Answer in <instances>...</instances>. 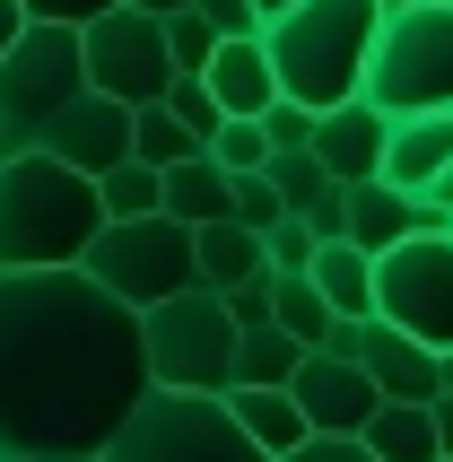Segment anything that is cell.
<instances>
[{"instance_id": "28", "label": "cell", "mask_w": 453, "mask_h": 462, "mask_svg": "<svg viewBox=\"0 0 453 462\" xmlns=\"http://www.w3.org/2000/svg\"><path fill=\"white\" fill-rule=\"evenodd\" d=\"M209 157H218L226 175H262V166H271V140H262V123H253V114H226L218 140H209Z\"/></svg>"}, {"instance_id": "31", "label": "cell", "mask_w": 453, "mask_h": 462, "mask_svg": "<svg viewBox=\"0 0 453 462\" xmlns=\"http://www.w3.org/2000/svg\"><path fill=\"white\" fill-rule=\"evenodd\" d=\"M314 245H323V236L305 227V218H279V227L262 236V254H271V271H314Z\"/></svg>"}, {"instance_id": "8", "label": "cell", "mask_w": 453, "mask_h": 462, "mask_svg": "<svg viewBox=\"0 0 453 462\" xmlns=\"http://www.w3.org/2000/svg\"><path fill=\"white\" fill-rule=\"evenodd\" d=\"M140 349H149V384L157 393H226L236 323H226L218 288H183V297L149 306L140 314Z\"/></svg>"}, {"instance_id": "10", "label": "cell", "mask_w": 453, "mask_h": 462, "mask_svg": "<svg viewBox=\"0 0 453 462\" xmlns=\"http://www.w3.org/2000/svg\"><path fill=\"white\" fill-rule=\"evenodd\" d=\"M79 52H88V88L114 105H166L175 88V52H166V18H140V9H105L97 26H79Z\"/></svg>"}, {"instance_id": "19", "label": "cell", "mask_w": 453, "mask_h": 462, "mask_svg": "<svg viewBox=\"0 0 453 462\" xmlns=\"http://www.w3.org/2000/svg\"><path fill=\"white\" fill-rule=\"evenodd\" d=\"M305 280L323 288V306L340 314V323H375V254H357L349 236L314 245V271H305Z\"/></svg>"}, {"instance_id": "24", "label": "cell", "mask_w": 453, "mask_h": 462, "mask_svg": "<svg viewBox=\"0 0 453 462\" xmlns=\"http://www.w3.org/2000/svg\"><path fill=\"white\" fill-rule=\"evenodd\" d=\"M297 358H305V349L279 332V323H253V332H236V366H226V384H288Z\"/></svg>"}, {"instance_id": "37", "label": "cell", "mask_w": 453, "mask_h": 462, "mask_svg": "<svg viewBox=\"0 0 453 462\" xmlns=\"http://www.w3.org/2000/svg\"><path fill=\"white\" fill-rule=\"evenodd\" d=\"M201 18L218 26V35H262V18H253V0H201Z\"/></svg>"}, {"instance_id": "33", "label": "cell", "mask_w": 453, "mask_h": 462, "mask_svg": "<svg viewBox=\"0 0 453 462\" xmlns=\"http://www.w3.org/2000/svg\"><path fill=\"white\" fill-rule=\"evenodd\" d=\"M105 9H123V0H18V18L35 26H97Z\"/></svg>"}, {"instance_id": "9", "label": "cell", "mask_w": 453, "mask_h": 462, "mask_svg": "<svg viewBox=\"0 0 453 462\" xmlns=\"http://www.w3.org/2000/svg\"><path fill=\"white\" fill-rule=\"evenodd\" d=\"M375 323L428 340L436 358L453 349V227H419L375 254Z\"/></svg>"}, {"instance_id": "4", "label": "cell", "mask_w": 453, "mask_h": 462, "mask_svg": "<svg viewBox=\"0 0 453 462\" xmlns=\"http://www.w3.org/2000/svg\"><path fill=\"white\" fill-rule=\"evenodd\" d=\"M357 97L375 105L384 123H402V114H453V0H402V9H384Z\"/></svg>"}, {"instance_id": "36", "label": "cell", "mask_w": 453, "mask_h": 462, "mask_svg": "<svg viewBox=\"0 0 453 462\" xmlns=\"http://www.w3.org/2000/svg\"><path fill=\"white\" fill-rule=\"evenodd\" d=\"M279 462H375V454H366L357 437H305L297 454H279Z\"/></svg>"}, {"instance_id": "29", "label": "cell", "mask_w": 453, "mask_h": 462, "mask_svg": "<svg viewBox=\"0 0 453 462\" xmlns=\"http://www.w3.org/2000/svg\"><path fill=\"white\" fill-rule=\"evenodd\" d=\"M166 52H175V79H201L209 52H218V26H209L201 9H175V18H166Z\"/></svg>"}, {"instance_id": "13", "label": "cell", "mask_w": 453, "mask_h": 462, "mask_svg": "<svg viewBox=\"0 0 453 462\" xmlns=\"http://www.w3.org/2000/svg\"><path fill=\"white\" fill-rule=\"evenodd\" d=\"M349 358L375 375L384 402H436V393H445V375H436V349H428V340H410V332H393V323H357Z\"/></svg>"}, {"instance_id": "22", "label": "cell", "mask_w": 453, "mask_h": 462, "mask_svg": "<svg viewBox=\"0 0 453 462\" xmlns=\"http://www.w3.org/2000/svg\"><path fill=\"white\" fill-rule=\"evenodd\" d=\"M357 445L375 462H445L436 454V411L428 402H384V411L357 428Z\"/></svg>"}, {"instance_id": "2", "label": "cell", "mask_w": 453, "mask_h": 462, "mask_svg": "<svg viewBox=\"0 0 453 462\" xmlns=\"http://www.w3.org/2000/svg\"><path fill=\"white\" fill-rule=\"evenodd\" d=\"M97 236H105L97 175H79L44 149L0 157V271H79Z\"/></svg>"}, {"instance_id": "40", "label": "cell", "mask_w": 453, "mask_h": 462, "mask_svg": "<svg viewBox=\"0 0 453 462\" xmlns=\"http://www.w3.org/2000/svg\"><path fill=\"white\" fill-rule=\"evenodd\" d=\"M140 18H175V9H201V0H131Z\"/></svg>"}, {"instance_id": "35", "label": "cell", "mask_w": 453, "mask_h": 462, "mask_svg": "<svg viewBox=\"0 0 453 462\" xmlns=\"http://www.w3.org/2000/svg\"><path fill=\"white\" fill-rule=\"evenodd\" d=\"M218 306H226V323H236V332H253V323H271V271H262V280H245V288H226Z\"/></svg>"}, {"instance_id": "43", "label": "cell", "mask_w": 453, "mask_h": 462, "mask_svg": "<svg viewBox=\"0 0 453 462\" xmlns=\"http://www.w3.org/2000/svg\"><path fill=\"white\" fill-rule=\"evenodd\" d=\"M436 375H445V393H453V349H445V358H436Z\"/></svg>"}, {"instance_id": "34", "label": "cell", "mask_w": 453, "mask_h": 462, "mask_svg": "<svg viewBox=\"0 0 453 462\" xmlns=\"http://www.w3.org/2000/svg\"><path fill=\"white\" fill-rule=\"evenodd\" d=\"M253 123H262V140H271V149H305V140H314V114H305V105H288V97H279L271 114H253Z\"/></svg>"}, {"instance_id": "41", "label": "cell", "mask_w": 453, "mask_h": 462, "mask_svg": "<svg viewBox=\"0 0 453 462\" xmlns=\"http://www.w3.org/2000/svg\"><path fill=\"white\" fill-rule=\"evenodd\" d=\"M18 26H26V18H18V0H0V52H9V35H18Z\"/></svg>"}, {"instance_id": "32", "label": "cell", "mask_w": 453, "mask_h": 462, "mask_svg": "<svg viewBox=\"0 0 453 462\" xmlns=\"http://www.w3.org/2000/svg\"><path fill=\"white\" fill-rule=\"evenodd\" d=\"M236 218H245L253 236H271L279 218H288V209H279V183L271 175H236Z\"/></svg>"}, {"instance_id": "15", "label": "cell", "mask_w": 453, "mask_h": 462, "mask_svg": "<svg viewBox=\"0 0 453 462\" xmlns=\"http://www.w3.org/2000/svg\"><path fill=\"white\" fill-rule=\"evenodd\" d=\"M445 166H453V114H402V123L384 131V183L393 192L419 201Z\"/></svg>"}, {"instance_id": "14", "label": "cell", "mask_w": 453, "mask_h": 462, "mask_svg": "<svg viewBox=\"0 0 453 462\" xmlns=\"http://www.w3.org/2000/svg\"><path fill=\"white\" fill-rule=\"evenodd\" d=\"M384 114L366 97H349V105H331V114H314V140H305V149L323 157V175L331 183H375L384 175Z\"/></svg>"}, {"instance_id": "30", "label": "cell", "mask_w": 453, "mask_h": 462, "mask_svg": "<svg viewBox=\"0 0 453 462\" xmlns=\"http://www.w3.org/2000/svg\"><path fill=\"white\" fill-rule=\"evenodd\" d=\"M166 114H175V123L192 131L201 149L218 140V123H226V114H218V97H209V79H175V88H166Z\"/></svg>"}, {"instance_id": "18", "label": "cell", "mask_w": 453, "mask_h": 462, "mask_svg": "<svg viewBox=\"0 0 453 462\" xmlns=\"http://www.w3.org/2000/svg\"><path fill=\"white\" fill-rule=\"evenodd\" d=\"M340 192H349V245L357 254H393V245H402V236H419V227H436L428 209L410 201V192H393V183H340Z\"/></svg>"}, {"instance_id": "38", "label": "cell", "mask_w": 453, "mask_h": 462, "mask_svg": "<svg viewBox=\"0 0 453 462\" xmlns=\"http://www.w3.org/2000/svg\"><path fill=\"white\" fill-rule=\"evenodd\" d=\"M419 209H428L436 227H445V218H453V166H445V175H436V183H428V192H419Z\"/></svg>"}, {"instance_id": "21", "label": "cell", "mask_w": 453, "mask_h": 462, "mask_svg": "<svg viewBox=\"0 0 453 462\" xmlns=\"http://www.w3.org/2000/svg\"><path fill=\"white\" fill-rule=\"evenodd\" d=\"M192 271H201V288H245L271 271V254H262V236L245 227V218H218V227H192Z\"/></svg>"}, {"instance_id": "20", "label": "cell", "mask_w": 453, "mask_h": 462, "mask_svg": "<svg viewBox=\"0 0 453 462\" xmlns=\"http://www.w3.org/2000/svg\"><path fill=\"white\" fill-rule=\"evenodd\" d=\"M218 402H226V419H236V428H245L271 462L305 445V419H297V402H288V384H226Z\"/></svg>"}, {"instance_id": "6", "label": "cell", "mask_w": 453, "mask_h": 462, "mask_svg": "<svg viewBox=\"0 0 453 462\" xmlns=\"http://www.w3.org/2000/svg\"><path fill=\"white\" fill-rule=\"evenodd\" d=\"M97 462H271L262 445L226 419L218 393H140V411L105 437Z\"/></svg>"}, {"instance_id": "17", "label": "cell", "mask_w": 453, "mask_h": 462, "mask_svg": "<svg viewBox=\"0 0 453 462\" xmlns=\"http://www.w3.org/2000/svg\"><path fill=\"white\" fill-rule=\"evenodd\" d=\"M209 97H218V114H271L279 105V79H271V52H262V35H218V52H209Z\"/></svg>"}, {"instance_id": "12", "label": "cell", "mask_w": 453, "mask_h": 462, "mask_svg": "<svg viewBox=\"0 0 453 462\" xmlns=\"http://www.w3.org/2000/svg\"><path fill=\"white\" fill-rule=\"evenodd\" d=\"M44 157H61V166H79V175H114L131 157V105H114V97H88L52 123V140H44Z\"/></svg>"}, {"instance_id": "27", "label": "cell", "mask_w": 453, "mask_h": 462, "mask_svg": "<svg viewBox=\"0 0 453 462\" xmlns=\"http://www.w3.org/2000/svg\"><path fill=\"white\" fill-rule=\"evenodd\" d=\"M97 201H105V218H157V166L123 157L114 175H97Z\"/></svg>"}, {"instance_id": "42", "label": "cell", "mask_w": 453, "mask_h": 462, "mask_svg": "<svg viewBox=\"0 0 453 462\" xmlns=\"http://www.w3.org/2000/svg\"><path fill=\"white\" fill-rule=\"evenodd\" d=\"M288 9H297V0H253V18L271 26V18H288Z\"/></svg>"}, {"instance_id": "1", "label": "cell", "mask_w": 453, "mask_h": 462, "mask_svg": "<svg viewBox=\"0 0 453 462\" xmlns=\"http://www.w3.org/2000/svg\"><path fill=\"white\" fill-rule=\"evenodd\" d=\"M140 314L88 271H0V462H97L140 411Z\"/></svg>"}, {"instance_id": "16", "label": "cell", "mask_w": 453, "mask_h": 462, "mask_svg": "<svg viewBox=\"0 0 453 462\" xmlns=\"http://www.w3.org/2000/svg\"><path fill=\"white\" fill-rule=\"evenodd\" d=\"M157 209H166L175 227H218V218H236V175L201 149V157H183V166L157 175Z\"/></svg>"}, {"instance_id": "44", "label": "cell", "mask_w": 453, "mask_h": 462, "mask_svg": "<svg viewBox=\"0 0 453 462\" xmlns=\"http://www.w3.org/2000/svg\"><path fill=\"white\" fill-rule=\"evenodd\" d=\"M445 227H453V218H445Z\"/></svg>"}, {"instance_id": "11", "label": "cell", "mask_w": 453, "mask_h": 462, "mask_svg": "<svg viewBox=\"0 0 453 462\" xmlns=\"http://www.w3.org/2000/svg\"><path fill=\"white\" fill-rule=\"evenodd\" d=\"M288 402H297L305 437H357V428L384 411L375 375H366L357 358H331V349H305V358H297V375H288Z\"/></svg>"}, {"instance_id": "3", "label": "cell", "mask_w": 453, "mask_h": 462, "mask_svg": "<svg viewBox=\"0 0 453 462\" xmlns=\"http://www.w3.org/2000/svg\"><path fill=\"white\" fill-rule=\"evenodd\" d=\"M384 0H297L288 18L262 26V52H271L279 97L305 105V114H331L366 88V52H375Z\"/></svg>"}, {"instance_id": "5", "label": "cell", "mask_w": 453, "mask_h": 462, "mask_svg": "<svg viewBox=\"0 0 453 462\" xmlns=\"http://www.w3.org/2000/svg\"><path fill=\"white\" fill-rule=\"evenodd\" d=\"M88 97V52H79V26H35L26 18L0 52V157L44 149L52 123Z\"/></svg>"}, {"instance_id": "25", "label": "cell", "mask_w": 453, "mask_h": 462, "mask_svg": "<svg viewBox=\"0 0 453 462\" xmlns=\"http://www.w3.org/2000/svg\"><path fill=\"white\" fill-rule=\"evenodd\" d=\"M262 175L279 183V209H288V218H314V209L340 192V183L323 175V157H314V149H271V166H262Z\"/></svg>"}, {"instance_id": "39", "label": "cell", "mask_w": 453, "mask_h": 462, "mask_svg": "<svg viewBox=\"0 0 453 462\" xmlns=\"http://www.w3.org/2000/svg\"><path fill=\"white\" fill-rule=\"evenodd\" d=\"M428 411H436V454H445V462H453V393H436Z\"/></svg>"}, {"instance_id": "7", "label": "cell", "mask_w": 453, "mask_h": 462, "mask_svg": "<svg viewBox=\"0 0 453 462\" xmlns=\"http://www.w3.org/2000/svg\"><path fill=\"white\" fill-rule=\"evenodd\" d=\"M79 271H88L114 306H131V314H149V306H166V297H183V288H201V271H192V227H175L166 209H157V218H105V236L88 245Z\"/></svg>"}, {"instance_id": "23", "label": "cell", "mask_w": 453, "mask_h": 462, "mask_svg": "<svg viewBox=\"0 0 453 462\" xmlns=\"http://www.w3.org/2000/svg\"><path fill=\"white\" fill-rule=\"evenodd\" d=\"M271 323H279L288 340H297V349H323L340 314L323 306V288L305 280V271H271Z\"/></svg>"}, {"instance_id": "26", "label": "cell", "mask_w": 453, "mask_h": 462, "mask_svg": "<svg viewBox=\"0 0 453 462\" xmlns=\"http://www.w3.org/2000/svg\"><path fill=\"white\" fill-rule=\"evenodd\" d=\"M131 157L166 175V166H183V157H201V140H192V131H183L166 105H140V114H131Z\"/></svg>"}]
</instances>
